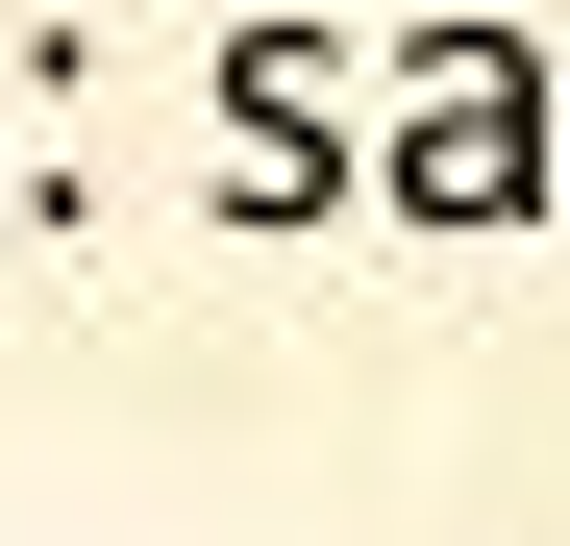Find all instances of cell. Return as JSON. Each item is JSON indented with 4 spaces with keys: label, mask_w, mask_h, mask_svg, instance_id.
I'll list each match as a JSON object with an SVG mask.
<instances>
[{
    "label": "cell",
    "mask_w": 570,
    "mask_h": 546,
    "mask_svg": "<svg viewBox=\"0 0 570 546\" xmlns=\"http://www.w3.org/2000/svg\"><path fill=\"white\" fill-rule=\"evenodd\" d=\"M372 199H397V224H546V199H570L546 50H521V26H422V50H397V149H372Z\"/></svg>",
    "instance_id": "cell-1"
}]
</instances>
